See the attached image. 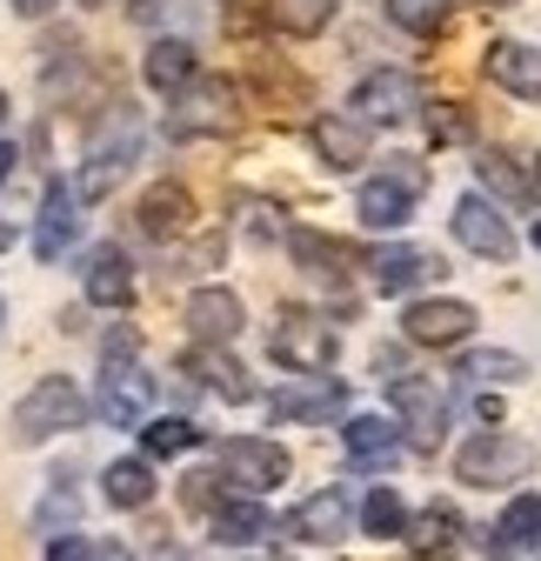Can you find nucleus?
I'll return each instance as SVG.
<instances>
[{"label":"nucleus","instance_id":"nucleus-1","mask_svg":"<svg viewBox=\"0 0 541 561\" xmlns=\"http://www.w3.org/2000/svg\"><path fill=\"white\" fill-rule=\"evenodd\" d=\"M88 421V394L67 381V375H41L21 401H14V448H41L67 428H81Z\"/></svg>","mask_w":541,"mask_h":561},{"label":"nucleus","instance_id":"nucleus-2","mask_svg":"<svg viewBox=\"0 0 541 561\" xmlns=\"http://www.w3.org/2000/svg\"><path fill=\"white\" fill-rule=\"evenodd\" d=\"M275 362L288 375H327L334 355H342V334H334V321L308 314V308H281V328H275Z\"/></svg>","mask_w":541,"mask_h":561},{"label":"nucleus","instance_id":"nucleus-3","mask_svg":"<svg viewBox=\"0 0 541 561\" xmlns=\"http://www.w3.org/2000/svg\"><path fill=\"white\" fill-rule=\"evenodd\" d=\"M221 481L241 488V495H267V488L288 481V448L267 435H234L221 442Z\"/></svg>","mask_w":541,"mask_h":561},{"label":"nucleus","instance_id":"nucleus-4","mask_svg":"<svg viewBox=\"0 0 541 561\" xmlns=\"http://www.w3.org/2000/svg\"><path fill=\"white\" fill-rule=\"evenodd\" d=\"M528 468H534L528 442H515V435H502V428L475 435V442L454 455V474H461L468 488H502V481H521Z\"/></svg>","mask_w":541,"mask_h":561},{"label":"nucleus","instance_id":"nucleus-5","mask_svg":"<svg viewBox=\"0 0 541 561\" xmlns=\"http://www.w3.org/2000/svg\"><path fill=\"white\" fill-rule=\"evenodd\" d=\"M422 187H428V174H422V168H388V174L361 181V194H355L361 228H408Z\"/></svg>","mask_w":541,"mask_h":561},{"label":"nucleus","instance_id":"nucleus-6","mask_svg":"<svg viewBox=\"0 0 541 561\" xmlns=\"http://www.w3.org/2000/svg\"><path fill=\"white\" fill-rule=\"evenodd\" d=\"M241 107H234V81L200 75L174 94V134H234Z\"/></svg>","mask_w":541,"mask_h":561},{"label":"nucleus","instance_id":"nucleus-7","mask_svg":"<svg viewBox=\"0 0 541 561\" xmlns=\"http://www.w3.org/2000/svg\"><path fill=\"white\" fill-rule=\"evenodd\" d=\"M448 228H454V241L468 254H482V261H508L515 254V228H508V215H502L488 194H461Z\"/></svg>","mask_w":541,"mask_h":561},{"label":"nucleus","instance_id":"nucleus-8","mask_svg":"<svg viewBox=\"0 0 541 561\" xmlns=\"http://www.w3.org/2000/svg\"><path fill=\"white\" fill-rule=\"evenodd\" d=\"M408 114H422V88H415V75H401V67H375L355 88V121H368V127H394Z\"/></svg>","mask_w":541,"mask_h":561},{"label":"nucleus","instance_id":"nucleus-9","mask_svg":"<svg viewBox=\"0 0 541 561\" xmlns=\"http://www.w3.org/2000/svg\"><path fill=\"white\" fill-rule=\"evenodd\" d=\"M181 321H187V334H194V341L228 347V341L241 334L248 308H241V295H234V288H194V295L181 301Z\"/></svg>","mask_w":541,"mask_h":561},{"label":"nucleus","instance_id":"nucleus-10","mask_svg":"<svg viewBox=\"0 0 541 561\" xmlns=\"http://www.w3.org/2000/svg\"><path fill=\"white\" fill-rule=\"evenodd\" d=\"M388 394H394L401 421H408V442H415V448H435V442H441V428H448V401H441V388H435V381H422V375H394V381H388Z\"/></svg>","mask_w":541,"mask_h":561},{"label":"nucleus","instance_id":"nucleus-11","mask_svg":"<svg viewBox=\"0 0 541 561\" xmlns=\"http://www.w3.org/2000/svg\"><path fill=\"white\" fill-rule=\"evenodd\" d=\"M148 401H154V381L141 375V368H107L101 375V401H94V414L107 421V428H148Z\"/></svg>","mask_w":541,"mask_h":561},{"label":"nucleus","instance_id":"nucleus-12","mask_svg":"<svg viewBox=\"0 0 541 561\" xmlns=\"http://www.w3.org/2000/svg\"><path fill=\"white\" fill-rule=\"evenodd\" d=\"M401 334L415 347H454V341L475 334V308L468 301H415L408 321H401Z\"/></svg>","mask_w":541,"mask_h":561},{"label":"nucleus","instance_id":"nucleus-13","mask_svg":"<svg viewBox=\"0 0 541 561\" xmlns=\"http://www.w3.org/2000/svg\"><path fill=\"white\" fill-rule=\"evenodd\" d=\"M348 528H355V502L342 488H314V495L288 515V535H301V541H342Z\"/></svg>","mask_w":541,"mask_h":561},{"label":"nucleus","instance_id":"nucleus-14","mask_svg":"<svg viewBox=\"0 0 541 561\" xmlns=\"http://www.w3.org/2000/svg\"><path fill=\"white\" fill-rule=\"evenodd\" d=\"M308 140H314V154L327 161V168H361L368 161V121H355V114H321L314 127H308Z\"/></svg>","mask_w":541,"mask_h":561},{"label":"nucleus","instance_id":"nucleus-15","mask_svg":"<svg viewBox=\"0 0 541 561\" xmlns=\"http://www.w3.org/2000/svg\"><path fill=\"white\" fill-rule=\"evenodd\" d=\"M141 234H154V241H174V234H187L194 228V194L181 187V181H154L148 194H141Z\"/></svg>","mask_w":541,"mask_h":561},{"label":"nucleus","instance_id":"nucleus-16","mask_svg":"<svg viewBox=\"0 0 541 561\" xmlns=\"http://www.w3.org/2000/svg\"><path fill=\"white\" fill-rule=\"evenodd\" d=\"M74 234H81V201H74V187L54 181L41 221H34V254H41V261H60L67 248H74Z\"/></svg>","mask_w":541,"mask_h":561},{"label":"nucleus","instance_id":"nucleus-17","mask_svg":"<svg viewBox=\"0 0 541 561\" xmlns=\"http://www.w3.org/2000/svg\"><path fill=\"white\" fill-rule=\"evenodd\" d=\"M342 401H348V388H342V381H327V375H301L295 388H281V394H275V414H281V421H327V414H342Z\"/></svg>","mask_w":541,"mask_h":561},{"label":"nucleus","instance_id":"nucleus-18","mask_svg":"<svg viewBox=\"0 0 541 561\" xmlns=\"http://www.w3.org/2000/svg\"><path fill=\"white\" fill-rule=\"evenodd\" d=\"M81 288H88L94 308H127V301H134V267H127V254H120V248H94Z\"/></svg>","mask_w":541,"mask_h":561},{"label":"nucleus","instance_id":"nucleus-19","mask_svg":"<svg viewBox=\"0 0 541 561\" xmlns=\"http://www.w3.org/2000/svg\"><path fill=\"white\" fill-rule=\"evenodd\" d=\"M488 75L521 94V101H541V47H521V41H495L488 47Z\"/></svg>","mask_w":541,"mask_h":561},{"label":"nucleus","instance_id":"nucleus-20","mask_svg":"<svg viewBox=\"0 0 541 561\" xmlns=\"http://www.w3.org/2000/svg\"><path fill=\"white\" fill-rule=\"evenodd\" d=\"M187 375H200L221 401H254V381H248V368L228 355V347H208V341H200L194 355H187Z\"/></svg>","mask_w":541,"mask_h":561},{"label":"nucleus","instance_id":"nucleus-21","mask_svg":"<svg viewBox=\"0 0 541 561\" xmlns=\"http://www.w3.org/2000/svg\"><path fill=\"white\" fill-rule=\"evenodd\" d=\"M141 75H148V88H154V94H168V101H174L187 81H200V60H194V47H187V41H154Z\"/></svg>","mask_w":541,"mask_h":561},{"label":"nucleus","instance_id":"nucleus-22","mask_svg":"<svg viewBox=\"0 0 541 561\" xmlns=\"http://www.w3.org/2000/svg\"><path fill=\"white\" fill-rule=\"evenodd\" d=\"M261 535H275V522H267V508H261L254 495H228V502L215 508V541H221V548H248V541H261Z\"/></svg>","mask_w":541,"mask_h":561},{"label":"nucleus","instance_id":"nucleus-23","mask_svg":"<svg viewBox=\"0 0 541 561\" xmlns=\"http://www.w3.org/2000/svg\"><path fill=\"white\" fill-rule=\"evenodd\" d=\"M368 267H375V288H381V295H408L415 280H428V274H435V261H428L422 248H381Z\"/></svg>","mask_w":541,"mask_h":561},{"label":"nucleus","instance_id":"nucleus-24","mask_svg":"<svg viewBox=\"0 0 541 561\" xmlns=\"http://www.w3.org/2000/svg\"><path fill=\"white\" fill-rule=\"evenodd\" d=\"M288 254H295L301 267L327 274V280H342V274L355 267V248H348V241H327V234H314V228H295V234H288Z\"/></svg>","mask_w":541,"mask_h":561},{"label":"nucleus","instance_id":"nucleus-25","mask_svg":"<svg viewBox=\"0 0 541 561\" xmlns=\"http://www.w3.org/2000/svg\"><path fill=\"white\" fill-rule=\"evenodd\" d=\"M342 448L375 468V461H388V455L401 448V428H394V421H381V414H355L348 428H342Z\"/></svg>","mask_w":541,"mask_h":561},{"label":"nucleus","instance_id":"nucleus-26","mask_svg":"<svg viewBox=\"0 0 541 561\" xmlns=\"http://www.w3.org/2000/svg\"><path fill=\"white\" fill-rule=\"evenodd\" d=\"M127 154H134V140H127V148H101V154L74 174V201H81V207L107 201V194L120 187V174H127Z\"/></svg>","mask_w":541,"mask_h":561},{"label":"nucleus","instance_id":"nucleus-27","mask_svg":"<svg viewBox=\"0 0 541 561\" xmlns=\"http://www.w3.org/2000/svg\"><path fill=\"white\" fill-rule=\"evenodd\" d=\"M495 535H502V541L488 548L495 561H502L508 548H534V541H541V495H515V502L502 508V528H495Z\"/></svg>","mask_w":541,"mask_h":561},{"label":"nucleus","instance_id":"nucleus-28","mask_svg":"<svg viewBox=\"0 0 541 561\" xmlns=\"http://www.w3.org/2000/svg\"><path fill=\"white\" fill-rule=\"evenodd\" d=\"M267 21L281 34H295V41H308V34H321L334 21V0H267Z\"/></svg>","mask_w":541,"mask_h":561},{"label":"nucleus","instance_id":"nucleus-29","mask_svg":"<svg viewBox=\"0 0 541 561\" xmlns=\"http://www.w3.org/2000/svg\"><path fill=\"white\" fill-rule=\"evenodd\" d=\"M107 502L114 508H148L154 502V468L148 461H114L107 468Z\"/></svg>","mask_w":541,"mask_h":561},{"label":"nucleus","instance_id":"nucleus-30","mask_svg":"<svg viewBox=\"0 0 541 561\" xmlns=\"http://www.w3.org/2000/svg\"><path fill=\"white\" fill-rule=\"evenodd\" d=\"M141 448H148V461H174V455L200 448V428L181 421V414H168V421H148V428H141Z\"/></svg>","mask_w":541,"mask_h":561},{"label":"nucleus","instance_id":"nucleus-31","mask_svg":"<svg viewBox=\"0 0 541 561\" xmlns=\"http://www.w3.org/2000/svg\"><path fill=\"white\" fill-rule=\"evenodd\" d=\"M454 528H461L454 508L435 502V508H422V515L408 522V548H415V554H448V548H454Z\"/></svg>","mask_w":541,"mask_h":561},{"label":"nucleus","instance_id":"nucleus-32","mask_svg":"<svg viewBox=\"0 0 541 561\" xmlns=\"http://www.w3.org/2000/svg\"><path fill=\"white\" fill-rule=\"evenodd\" d=\"M448 14H454V0H388V21L401 27V34H441L448 27Z\"/></svg>","mask_w":541,"mask_h":561},{"label":"nucleus","instance_id":"nucleus-33","mask_svg":"<svg viewBox=\"0 0 541 561\" xmlns=\"http://www.w3.org/2000/svg\"><path fill=\"white\" fill-rule=\"evenodd\" d=\"M361 528L368 535H408V508H401V495L394 488H368V502H361Z\"/></svg>","mask_w":541,"mask_h":561},{"label":"nucleus","instance_id":"nucleus-34","mask_svg":"<svg viewBox=\"0 0 541 561\" xmlns=\"http://www.w3.org/2000/svg\"><path fill=\"white\" fill-rule=\"evenodd\" d=\"M461 375H475V381H502V388H508V381H521V375H528V362H521V355H502V347H482V355H468V368H461Z\"/></svg>","mask_w":541,"mask_h":561},{"label":"nucleus","instance_id":"nucleus-35","mask_svg":"<svg viewBox=\"0 0 541 561\" xmlns=\"http://www.w3.org/2000/svg\"><path fill=\"white\" fill-rule=\"evenodd\" d=\"M475 168H482V181H488L495 194H508V201H521V194H528V181H521V174L508 168V154H482Z\"/></svg>","mask_w":541,"mask_h":561},{"label":"nucleus","instance_id":"nucleus-36","mask_svg":"<svg viewBox=\"0 0 541 561\" xmlns=\"http://www.w3.org/2000/svg\"><path fill=\"white\" fill-rule=\"evenodd\" d=\"M428 127H435V140H461V134L475 127V121H468V107H461V101H435Z\"/></svg>","mask_w":541,"mask_h":561},{"label":"nucleus","instance_id":"nucleus-37","mask_svg":"<svg viewBox=\"0 0 541 561\" xmlns=\"http://www.w3.org/2000/svg\"><path fill=\"white\" fill-rule=\"evenodd\" d=\"M47 561H94V548H88L81 535H60V541L47 548Z\"/></svg>","mask_w":541,"mask_h":561},{"label":"nucleus","instance_id":"nucleus-38","mask_svg":"<svg viewBox=\"0 0 541 561\" xmlns=\"http://www.w3.org/2000/svg\"><path fill=\"white\" fill-rule=\"evenodd\" d=\"M14 14H27V21H41V14H54V0H14Z\"/></svg>","mask_w":541,"mask_h":561},{"label":"nucleus","instance_id":"nucleus-39","mask_svg":"<svg viewBox=\"0 0 541 561\" xmlns=\"http://www.w3.org/2000/svg\"><path fill=\"white\" fill-rule=\"evenodd\" d=\"M14 161H21V154L8 148V140H0V181H8V168H14Z\"/></svg>","mask_w":541,"mask_h":561},{"label":"nucleus","instance_id":"nucleus-40","mask_svg":"<svg viewBox=\"0 0 541 561\" xmlns=\"http://www.w3.org/2000/svg\"><path fill=\"white\" fill-rule=\"evenodd\" d=\"M528 194H534V201H541V161H534V174H528Z\"/></svg>","mask_w":541,"mask_h":561},{"label":"nucleus","instance_id":"nucleus-41","mask_svg":"<svg viewBox=\"0 0 541 561\" xmlns=\"http://www.w3.org/2000/svg\"><path fill=\"white\" fill-rule=\"evenodd\" d=\"M8 241H14V228H8V221H0V248H8Z\"/></svg>","mask_w":541,"mask_h":561},{"label":"nucleus","instance_id":"nucleus-42","mask_svg":"<svg viewBox=\"0 0 541 561\" xmlns=\"http://www.w3.org/2000/svg\"><path fill=\"white\" fill-rule=\"evenodd\" d=\"M0 121H8V94H0Z\"/></svg>","mask_w":541,"mask_h":561},{"label":"nucleus","instance_id":"nucleus-43","mask_svg":"<svg viewBox=\"0 0 541 561\" xmlns=\"http://www.w3.org/2000/svg\"><path fill=\"white\" fill-rule=\"evenodd\" d=\"M534 248H541V221H534Z\"/></svg>","mask_w":541,"mask_h":561},{"label":"nucleus","instance_id":"nucleus-44","mask_svg":"<svg viewBox=\"0 0 541 561\" xmlns=\"http://www.w3.org/2000/svg\"><path fill=\"white\" fill-rule=\"evenodd\" d=\"M0 321H8V308H0Z\"/></svg>","mask_w":541,"mask_h":561}]
</instances>
